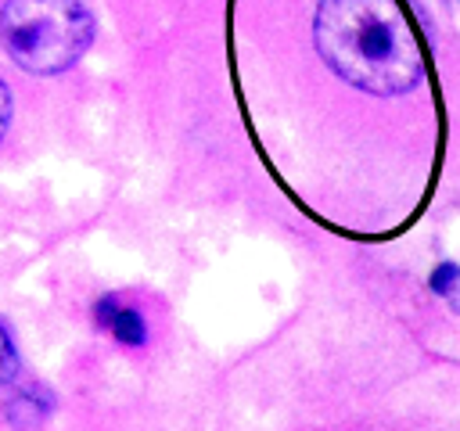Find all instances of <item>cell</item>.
<instances>
[{
    "label": "cell",
    "mask_w": 460,
    "mask_h": 431,
    "mask_svg": "<svg viewBox=\"0 0 460 431\" xmlns=\"http://www.w3.org/2000/svg\"><path fill=\"white\" fill-rule=\"evenodd\" d=\"M313 32L323 61L367 93H406L424 72L420 40L399 0H323Z\"/></svg>",
    "instance_id": "6da1fadb"
},
{
    "label": "cell",
    "mask_w": 460,
    "mask_h": 431,
    "mask_svg": "<svg viewBox=\"0 0 460 431\" xmlns=\"http://www.w3.org/2000/svg\"><path fill=\"white\" fill-rule=\"evenodd\" d=\"M0 40L14 65L36 75L65 72L93 40V18L83 0H7Z\"/></svg>",
    "instance_id": "7a4b0ae2"
},
{
    "label": "cell",
    "mask_w": 460,
    "mask_h": 431,
    "mask_svg": "<svg viewBox=\"0 0 460 431\" xmlns=\"http://www.w3.org/2000/svg\"><path fill=\"white\" fill-rule=\"evenodd\" d=\"M93 316H97V323L115 338V341H122V345H144L147 341V320L133 309V305H126L122 298H115V295H104L97 305H93Z\"/></svg>",
    "instance_id": "3957f363"
},
{
    "label": "cell",
    "mask_w": 460,
    "mask_h": 431,
    "mask_svg": "<svg viewBox=\"0 0 460 431\" xmlns=\"http://www.w3.org/2000/svg\"><path fill=\"white\" fill-rule=\"evenodd\" d=\"M428 284H431V291H435V295H453V284H460V266L442 262V266L428 277Z\"/></svg>",
    "instance_id": "277c9868"
}]
</instances>
